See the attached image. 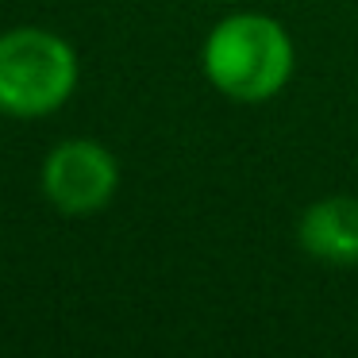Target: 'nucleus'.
<instances>
[{"label":"nucleus","mask_w":358,"mask_h":358,"mask_svg":"<svg viewBox=\"0 0 358 358\" xmlns=\"http://www.w3.org/2000/svg\"><path fill=\"white\" fill-rule=\"evenodd\" d=\"M293 66V35L270 12H231L212 27L201 47V70L208 85L235 104L273 101L289 85Z\"/></svg>","instance_id":"f257e3e1"},{"label":"nucleus","mask_w":358,"mask_h":358,"mask_svg":"<svg viewBox=\"0 0 358 358\" xmlns=\"http://www.w3.org/2000/svg\"><path fill=\"white\" fill-rule=\"evenodd\" d=\"M78 89V55L55 31L16 27L0 35V112L12 120H43Z\"/></svg>","instance_id":"f03ea898"},{"label":"nucleus","mask_w":358,"mask_h":358,"mask_svg":"<svg viewBox=\"0 0 358 358\" xmlns=\"http://www.w3.org/2000/svg\"><path fill=\"white\" fill-rule=\"evenodd\" d=\"M120 189V162L96 139H66L43 162V196L62 216H93Z\"/></svg>","instance_id":"7ed1b4c3"},{"label":"nucleus","mask_w":358,"mask_h":358,"mask_svg":"<svg viewBox=\"0 0 358 358\" xmlns=\"http://www.w3.org/2000/svg\"><path fill=\"white\" fill-rule=\"evenodd\" d=\"M296 243L320 266L355 270L358 266V196L331 193L312 201L296 220Z\"/></svg>","instance_id":"20e7f679"},{"label":"nucleus","mask_w":358,"mask_h":358,"mask_svg":"<svg viewBox=\"0 0 358 358\" xmlns=\"http://www.w3.org/2000/svg\"><path fill=\"white\" fill-rule=\"evenodd\" d=\"M227 4H239V0H227Z\"/></svg>","instance_id":"39448f33"}]
</instances>
